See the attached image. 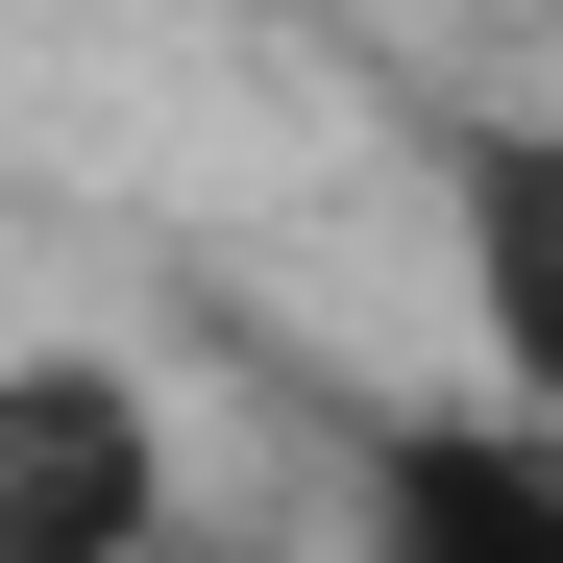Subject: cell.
<instances>
[{
  "label": "cell",
  "instance_id": "cell-1",
  "mask_svg": "<svg viewBox=\"0 0 563 563\" xmlns=\"http://www.w3.org/2000/svg\"><path fill=\"white\" fill-rule=\"evenodd\" d=\"M172 539V417L99 343H0V563H147Z\"/></svg>",
  "mask_w": 563,
  "mask_h": 563
},
{
  "label": "cell",
  "instance_id": "cell-2",
  "mask_svg": "<svg viewBox=\"0 0 563 563\" xmlns=\"http://www.w3.org/2000/svg\"><path fill=\"white\" fill-rule=\"evenodd\" d=\"M441 269H465L490 393H515V417H563V99L441 123Z\"/></svg>",
  "mask_w": 563,
  "mask_h": 563
},
{
  "label": "cell",
  "instance_id": "cell-3",
  "mask_svg": "<svg viewBox=\"0 0 563 563\" xmlns=\"http://www.w3.org/2000/svg\"><path fill=\"white\" fill-rule=\"evenodd\" d=\"M367 563H563V417H417L367 465Z\"/></svg>",
  "mask_w": 563,
  "mask_h": 563
}]
</instances>
